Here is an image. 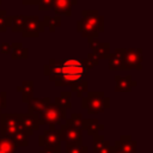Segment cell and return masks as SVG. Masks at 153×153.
<instances>
[{
    "label": "cell",
    "instance_id": "8fae6325",
    "mask_svg": "<svg viewBox=\"0 0 153 153\" xmlns=\"http://www.w3.org/2000/svg\"><path fill=\"white\" fill-rule=\"evenodd\" d=\"M11 57L13 60H26L29 56V51L26 48H24L22 42H12L11 43Z\"/></svg>",
    "mask_w": 153,
    "mask_h": 153
},
{
    "label": "cell",
    "instance_id": "ba28073f",
    "mask_svg": "<svg viewBox=\"0 0 153 153\" xmlns=\"http://www.w3.org/2000/svg\"><path fill=\"white\" fill-rule=\"evenodd\" d=\"M115 81H116V87L115 90L117 92H129L134 86H136V81L131 79V75H115Z\"/></svg>",
    "mask_w": 153,
    "mask_h": 153
},
{
    "label": "cell",
    "instance_id": "5b68a950",
    "mask_svg": "<svg viewBox=\"0 0 153 153\" xmlns=\"http://www.w3.org/2000/svg\"><path fill=\"white\" fill-rule=\"evenodd\" d=\"M44 30L45 26L38 16H27L22 30V35L23 37H38Z\"/></svg>",
    "mask_w": 153,
    "mask_h": 153
},
{
    "label": "cell",
    "instance_id": "9a60e30c",
    "mask_svg": "<svg viewBox=\"0 0 153 153\" xmlns=\"http://www.w3.org/2000/svg\"><path fill=\"white\" fill-rule=\"evenodd\" d=\"M71 94L72 92L71 91H63L61 92V94L59 97L55 98V104L57 106H60L61 109H69L72 105H71Z\"/></svg>",
    "mask_w": 153,
    "mask_h": 153
},
{
    "label": "cell",
    "instance_id": "30bf717a",
    "mask_svg": "<svg viewBox=\"0 0 153 153\" xmlns=\"http://www.w3.org/2000/svg\"><path fill=\"white\" fill-rule=\"evenodd\" d=\"M53 11L56 16H72V4L71 0H54L53 1Z\"/></svg>",
    "mask_w": 153,
    "mask_h": 153
},
{
    "label": "cell",
    "instance_id": "6da1fadb",
    "mask_svg": "<svg viewBox=\"0 0 153 153\" xmlns=\"http://www.w3.org/2000/svg\"><path fill=\"white\" fill-rule=\"evenodd\" d=\"M88 68L85 65V59H65L55 60L50 59L47 65L43 66V73L50 81L55 82V86H72L75 82L84 80L87 75Z\"/></svg>",
    "mask_w": 153,
    "mask_h": 153
},
{
    "label": "cell",
    "instance_id": "9c48e42d",
    "mask_svg": "<svg viewBox=\"0 0 153 153\" xmlns=\"http://www.w3.org/2000/svg\"><path fill=\"white\" fill-rule=\"evenodd\" d=\"M123 53L124 48H117L112 54L109 56V69L110 71H122V62H123Z\"/></svg>",
    "mask_w": 153,
    "mask_h": 153
},
{
    "label": "cell",
    "instance_id": "5bb4252c",
    "mask_svg": "<svg viewBox=\"0 0 153 153\" xmlns=\"http://www.w3.org/2000/svg\"><path fill=\"white\" fill-rule=\"evenodd\" d=\"M42 22H43L45 29L48 27L50 32H54V31L61 25V17H60V16H54V17L44 16Z\"/></svg>",
    "mask_w": 153,
    "mask_h": 153
},
{
    "label": "cell",
    "instance_id": "ffe728a7",
    "mask_svg": "<svg viewBox=\"0 0 153 153\" xmlns=\"http://www.w3.org/2000/svg\"><path fill=\"white\" fill-rule=\"evenodd\" d=\"M0 53L4 55H8L11 53V43L8 42H2L0 44Z\"/></svg>",
    "mask_w": 153,
    "mask_h": 153
},
{
    "label": "cell",
    "instance_id": "3957f363",
    "mask_svg": "<svg viewBox=\"0 0 153 153\" xmlns=\"http://www.w3.org/2000/svg\"><path fill=\"white\" fill-rule=\"evenodd\" d=\"M110 106V99L105 97L104 92H87L82 98V108L87 109L90 114H98Z\"/></svg>",
    "mask_w": 153,
    "mask_h": 153
},
{
    "label": "cell",
    "instance_id": "ac0fdd59",
    "mask_svg": "<svg viewBox=\"0 0 153 153\" xmlns=\"http://www.w3.org/2000/svg\"><path fill=\"white\" fill-rule=\"evenodd\" d=\"M87 87H88V82H87V80H81V81L75 82V84H73V85L71 86L72 91L75 92L78 97H81L82 93L87 91Z\"/></svg>",
    "mask_w": 153,
    "mask_h": 153
},
{
    "label": "cell",
    "instance_id": "cb8c5ba5",
    "mask_svg": "<svg viewBox=\"0 0 153 153\" xmlns=\"http://www.w3.org/2000/svg\"><path fill=\"white\" fill-rule=\"evenodd\" d=\"M0 4H1V0H0Z\"/></svg>",
    "mask_w": 153,
    "mask_h": 153
},
{
    "label": "cell",
    "instance_id": "277c9868",
    "mask_svg": "<svg viewBox=\"0 0 153 153\" xmlns=\"http://www.w3.org/2000/svg\"><path fill=\"white\" fill-rule=\"evenodd\" d=\"M142 69V49L141 48H127L123 53V62H122V71L127 69Z\"/></svg>",
    "mask_w": 153,
    "mask_h": 153
},
{
    "label": "cell",
    "instance_id": "603a6c76",
    "mask_svg": "<svg viewBox=\"0 0 153 153\" xmlns=\"http://www.w3.org/2000/svg\"><path fill=\"white\" fill-rule=\"evenodd\" d=\"M29 1H30V0H22V4H23V5H27Z\"/></svg>",
    "mask_w": 153,
    "mask_h": 153
},
{
    "label": "cell",
    "instance_id": "7a4b0ae2",
    "mask_svg": "<svg viewBox=\"0 0 153 153\" xmlns=\"http://www.w3.org/2000/svg\"><path fill=\"white\" fill-rule=\"evenodd\" d=\"M82 18L76 22V31L85 38H98L104 31V17L97 10H82Z\"/></svg>",
    "mask_w": 153,
    "mask_h": 153
},
{
    "label": "cell",
    "instance_id": "7402d4cb",
    "mask_svg": "<svg viewBox=\"0 0 153 153\" xmlns=\"http://www.w3.org/2000/svg\"><path fill=\"white\" fill-rule=\"evenodd\" d=\"M71 4H72V6L73 5H76L78 4V0H71Z\"/></svg>",
    "mask_w": 153,
    "mask_h": 153
},
{
    "label": "cell",
    "instance_id": "44dd1931",
    "mask_svg": "<svg viewBox=\"0 0 153 153\" xmlns=\"http://www.w3.org/2000/svg\"><path fill=\"white\" fill-rule=\"evenodd\" d=\"M6 106V92L1 91L0 92V110Z\"/></svg>",
    "mask_w": 153,
    "mask_h": 153
},
{
    "label": "cell",
    "instance_id": "e0dca14e",
    "mask_svg": "<svg viewBox=\"0 0 153 153\" xmlns=\"http://www.w3.org/2000/svg\"><path fill=\"white\" fill-rule=\"evenodd\" d=\"M12 23V16H8L5 10H0V32L7 31V29L11 26Z\"/></svg>",
    "mask_w": 153,
    "mask_h": 153
},
{
    "label": "cell",
    "instance_id": "7c38bea8",
    "mask_svg": "<svg viewBox=\"0 0 153 153\" xmlns=\"http://www.w3.org/2000/svg\"><path fill=\"white\" fill-rule=\"evenodd\" d=\"M50 103V98L45 97L42 99H37V98H31L29 100V111L31 114H41L42 110L44 109V106Z\"/></svg>",
    "mask_w": 153,
    "mask_h": 153
},
{
    "label": "cell",
    "instance_id": "52a82bcc",
    "mask_svg": "<svg viewBox=\"0 0 153 153\" xmlns=\"http://www.w3.org/2000/svg\"><path fill=\"white\" fill-rule=\"evenodd\" d=\"M88 45L92 49V54L94 57L99 60H106L110 56V43L109 42H100L98 38H87Z\"/></svg>",
    "mask_w": 153,
    "mask_h": 153
},
{
    "label": "cell",
    "instance_id": "4fadbf2b",
    "mask_svg": "<svg viewBox=\"0 0 153 153\" xmlns=\"http://www.w3.org/2000/svg\"><path fill=\"white\" fill-rule=\"evenodd\" d=\"M17 91L22 92L23 102L29 103V100L32 98V93H33V81L32 80H24L22 82V86L17 87Z\"/></svg>",
    "mask_w": 153,
    "mask_h": 153
},
{
    "label": "cell",
    "instance_id": "d6986e66",
    "mask_svg": "<svg viewBox=\"0 0 153 153\" xmlns=\"http://www.w3.org/2000/svg\"><path fill=\"white\" fill-rule=\"evenodd\" d=\"M98 63H99V61L94 57V55H93L92 53H88V54H87V57H85V65H86V67H87L88 69H91V68L98 66Z\"/></svg>",
    "mask_w": 153,
    "mask_h": 153
},
{
    "label": "cell",
    "instance_id": "8992f818",
    "mask_svg": "<svg viewBox=\"0 0 153 153\" xmlns=\"http://www.w3.org/2000/svg\"><path fill=\"white\" fill-rule=\"evenodd\" d=\"M66 117V110L57 106L55 103H48L41 112V120L44 123L54 124Z\"/></svg>",
    "mask_w": 153,
    "mask_h": 153
},
{
    "label": "cell",
    "instance_id": "2e32d148",
    "mask_svg": "<svg viewBox=\"0 0 153 153\" xmlns=\"http://www.w3.org/2000/svg\"><path fill=\"white\" fill-rule=\"evenodd\" d=\"M26 17L25 14H17V16H12V23H11V31L12 32H22L23 30V26H24V23L26 20Z\"/></svg>",
    "mask_w": 153,
    "mask_h": 153
}]
</instances>
